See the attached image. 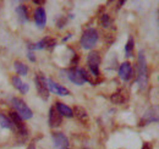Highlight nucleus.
Here are the masks:
<instances>
[{"label": "nucleus", "instance_id": "nucleus-6", "mask_svg": "<svg viewBox=\"0 0 159 149\" xmlns=\"http://www.w3.org/2000/svg\"><path fill=\"white\" fill-rule=\"evenodd\" d=\"M53 142L55 148L58 149H69V139L67 137L61 132H54L53 133Z\"/></svg>", "mask_w": 159, "mask_h": 149}, {"label": "nucleus", "instance_id": "nucleus-1", "mask_svg": "<svg viewBox=\"0 0 159 149\" xmlns=\"http://www.w3.org/2000/svg\"><path fill=\"white\" fill-rule=\"evenodd\" d=\"M97 42H98V32L94 28H87L81 37V45L83 49L87 50L92 49L97 44Z\"/></svg>", "mask_w": 159, "mask_h": 149}, {"label": "nucleus", "instance_id": "nucleus-23", "mask_svg": "<svg viewBox=\"0 0 159 149\" xmlns=\"http://www.w3.org/2000/svg\"><path fill=\"white\" fill-rule=\"evenodd\" d=\"M27 149H36V146H34V143H31V144H30V147H28Z\"/></svg>", "mask_w": 159, "mask_h": 149}, {"label": "nucleus", "instance_id": "nucleus-13", "mask_svg": "<svg viewBox=\"0 0 159 149\" xmlns=\"http://www.w3.org/2000/svg\"><path fill=\"white\" fill-rule=\"evenodd\" d=\"M12 84L20 91L21 93H27V92L30 91L28 84H27V83H23V82L21 81L20 77H17V76H14V77H12Z\"/></svg>", "mask_w": 159, "mask_h": 149}, {"label": "nucleus", "instance_id": "nucleus-10", "mask_svg": "<svg viewBox=\"0 0 159 149\" xmlns=\"http://www.w3.org/2000/svg\"><path fill=\"white\" fill-rule=\"evenodd\" d=\"M119 76L122 81H129L131 78V76H132V66H131L130 62L125 61V62L121 64V66L119 69Z\"/></svg>", "mask_w": 159, "mask_h": 149}, {"label": "nucleus", "instance_id": "nucleus-4", "mask_svg": "<svg viewBox=\"0 0 159 149\" xmlns=\"http://www.w3.org/2000/svg\"><path fill=\"white\" fill-rule=\"evenodd\" d=\"M36 82V87H37V92L39 94V97L42 99L47 100L49 98V88H48V83H47V78L44 77V74L42 72H38L36 74L34 78Z\"/></svg>", "mask_w": 159, "mask_h": 149}, {"label": "nucleus", "instance_id": "nucleus-5", "mask_svg": "<svg viewBox=\"0 0 159 149\" xmlns=\"http://www.w3.org/2000/svg\"><path fill=\"white\" fill-rule=\"evenodd\" d=\"M88 67L91 70V74L99 76V65H100V55L98 52H91L87 56Z\"/></svg>", "mask_w": 159, "mask_h": 149}, {"label": "nucleus", "instance_id": "nucleus-9", "mask_svg": "<svg viewBox=\"0 0 159 149\" xmlns=\"http://www.w3.org/2000/svg\"><path fill=\"white\" fill-rule=\"evenodd\" d=\"M61 122H62L61 115L57 110L55 106H52L50 110H49V126L55 129V127H59L60 125H61Z\"/></svg>", "mask_w": 159, "mask_h": 149}, {"label": "nucleus", "instance_id": "nucleus-12", "mask_svg": "<svg viewBox=\"0 0 159 149\" xmlns=\"http://www.w3.org/2000/svg\"><path fill=\"white\" fill-rule=\"evenodd\" d=\"M34 21L39 28H44L45 22H47V15H45V10L43 7H38L34 11Z\"/></svg>", "mask_w": 159, "mask_h": 149}, {"label": "nucleus", "instance_id": "nucleus-3", "mask_svg": "<svg viewBox=\"0 0 159 149\" xmlns=\"http://www.w3.org/2000/svg\"><path fill=\"white\" fill-rule=\"evenodd\" d=\"M12 104L15 106L16 112L20 115V117L22 120H30L32 117V110L27 106V104L20 99V98H12Z\"/></svg>", "mask_w": 159, "mask_h": 149}, {"label": "nucleus", "instance_id": "nucleus-21", "mask_svg": "<svg viewBox=\"0 0 159 149\" xmlns=\"http://www.w3.org/2000/svg\"><path fill=\"white\" fill-rule=\"evenodd\" d=\"M100 25H102L103 27H109V26L111 25V20H110L108 14H103V15L100 16Z\"/></svg>", "mask_w": 159, "mask_h": 149}, {"label": "nucleus", "instance_id": "nucleus-20", "mask_svg": "<svg viewBox=\"0 0 159 149\" xmlns=\"http://www.w3.org/2000/svg\"><path fill=\"white\" fill-rule=\"evenodd\" d=\"M132 52H134V38H129L126 47H125L126 56H132Z\"/></svg>", "mask_w": 159, "mask_h": 149}, {"label": "nucleus", "instance_id": "nucleus-16", "mask_svg": "<svg viewBox=\"0 0 159 149\" xmlns=\"http://www.w3.org/2000/svg\"><path fill=\"white\" fill-rule=\"evenodd\" d=\"M110 99H111V102H113L114 104H124L125 100H126V95L124 93V91H119V92L113 94V95L110 97Z\"/></svg>", "mask_w": 159, "mask_h": 149}, {"label": "nucleus", "instance_id": "nucleus-11", "mask_svg": "<svg viewBox=\"0 0 159 149\" xmlns=\"http://www.w3.org/2000/svg\"><path fill=\"white\" fill-rule=\"evenodd\" d=\"M67 77L71 82H74L75 84L77 86H82L84 83V79L82 77V74L80 72V69H71L69 72H67Z\"/></svg>", "mask_w": 159, "mask_h": 149}, {"label": "nucleus", "instance_id": "nucleus-8", "mask_svg": "<svg viewBox=\"0 0 159 149\" xmlns=\"http://www.w3.org/2000/svg\"><path fill=\"white\" fill-rule=\"evenodd\" d=\"M47 83H48V88H49V91L53 92V93L58 94V95H69V94H70V92H69L67 88H65V87H62V86L58 84V83L54 82L52 78H48V79H47Z\"/></svg>", "mask_w": 159, "mask_h": 149}, {"label": "nucleus", "instance_id": "nucleus-7", "mask_svg": "<svg viewBox=\"0 0 159 149\" xmlns=\"http://www.w3.org/2000/svg\"><path fill=\"white\" fill-rule=\"evenodd\" d=\"M154 121H159V106H153L149 110H147L143 119L141 120V125L154 122Z\"/></svg>", "mask_w": 159, "mask_h": 149}, {"label": "nucleus", "instance_id": "nucleus-14", "mask_svg": "<svg viewBox=\"0 0 159 149\" xmlns=\"http://www.w3.org/2000/svg\"><path fill=\"white\" fill-rule=\"evenodd\" d=\"M55 108H57V110L59 111L60 115H64V116H66V117H72V116H74L72 109H71V108H69L67 105H65V104L60 103V102L57 103Z\"/></svg>", "mask_w": 159, "mask_h": 149}, {"label": "nucleus", "instance_id": "nucleus-25", "mask_svg": "<svg viewBox=\"0 0 159 149\" xmlns=\"http://www.w3.org/2000/svg\"><path fill=\"white\" fill-rule=\"evenodd\" d=\"M142 149H151V147H149V144H144Z\"/></svg>", "mask_w": 159, "mask_h": 149}, {"label": "nucleus", "instance_id": "nucleus-24", "mask_svg": "<svg viewBox=\"0 0 159 149\" xmlns=\"http://www.w3.org/2000/svg\"><path fill=\"white\" fill-rule=\"evenodd\" d=\"M33 2L34 4H44V1H42V0H34Z\"/></svg>", "mask_w": 159, "mask_h": 149}, {"label": "nucleus", "instance_id": "nucleus-18", "mask_svg": "<svg viewBox=\"0 0 159 149\" xmlns=\"http://www.w3.org/2000/svg\"><path fill=\"white\" fill-rule=\"evenodd\" d=\"M15 70H16V72L21 76H26L27 72H28V67L25 65V64H22L21 61H15Z\"/></svg>", "mask_w": 159, "mask_h": 149}, {"label": "nucleus", "instance_id": "nucleus-19", "mask_svg": "<svg viewBox=\"0 0 159 149\" xmlns=\"http://www.w3.org/2000/svg\"><path fill=\"white\" fill-rule=\"evenodd\" d=\"M16 11H17V14H19V17H20L21 22H25V21L28 20V14H27V9H26V6L20 5V6L16 9Z\"/></svg>", "mask_w": 159, "mask_h": 149}, {"label": "nucleus", "instance_id": "nucleus-15", "mask_svg": "<svg viewBox=\"0 0 159 149\" xmlns=\"http://www.w3.org/2000/svg\"><path fill=\"white\" fill-rule=\"evenodd\" d=\"M72 112H74V115L79 119L81 122H87L88 121V114H87V111L82 106H75Z\"/></svg>", "mask_w": 159, "mask_h": 149}, {"label": "nucleus", "instance_id": "nucleus-17", "mask_svg": "<svg viewBox=\"0 0 159 149\" xmlns=\"http://www.w3.org/2000/svg\"><path fill=\"white\" fill-rule=\"evenodd\" d=\"M0 125H1V127H4V129L15 130L14 124H12V121L10 120V117H9V116H5L4 114H0Z\"/></svg>", "mask_w": 159, "mask_h": 149}, {"label": "nucleus", "instance_id": "nucleus-2", "mask_svg": "<svg viewBox=\"0 0 159 149\" xmlns=\"http://www.w3.org/2000/svg\"><path fill=\"white\" fill-rule=\"evenodd\" d=\"M137 82L141 89H144L147 87V65L146 59L142 52L139 54V74H137Z\"/></svg>", "mask_w": 159, "mask_h": 149}, {"label": "nucleus", "instance_id": "nucleus-22", "mask_svg": "<svg viewBox=\"0 0 159 149\" xmlns=\"http://www.w3.org/2000/svg\"><path fill=\"white\" fill-rule=\"evenodd\" d=\"M27 56H28V59H30L31 61H36V56L33 55V53H31V52H30V53L27 54Z\"/></svg>", "mask_w": 159, "mask_h": 149}]
</instances>
